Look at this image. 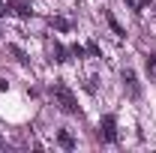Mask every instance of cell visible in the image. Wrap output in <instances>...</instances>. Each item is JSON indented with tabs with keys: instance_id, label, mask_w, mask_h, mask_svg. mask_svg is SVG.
<instances>
[{
	"instance_id": "6da1fadb",
	"label": "cell",
	"mask_w": 156,
	"mask_h": 153,
	"mask_svg": "<svg viewBox=\"0 0 156 153\" xmlns=\"http://www.w3.org/2000/svg\"><path fill=\"white\" fill-rule=\"evenodd\" d=\"M51 99H54V105H57L60 111H66V114H75V111H78L75 93H72L63 81H54V84H51Z\"/></svg>"
},
{
	"instance_id": "7a4b0ae2",
	"label": "cell",
	"mask_w": 156,
	"mask_h": 153,
	"mask_svg": "<svg viewBox=\"0 0 156 153\" xmlns=\"http://www.w3.org/2000/svg\"><path fill=\"white\" fill-rule=\"evenodd\" d=\"M99 138L102 141H117V117L114 114H105L102 120H99Z\"/></svg>"
},
{
	"instance_id": "3957f363",
	"label": "cell",
	"mask_w": 156,
	"mask_h": 153,
	"mask_svg": "<svg viewBox=\"0 0 156 153\" xmlns=\"http://www.w3.org/2000/svg\"><path fill=\"white\" fill-rule=\"evenodd\" d=\"M120 78H123V84H126L129 96H132V99H138V96H141V84H138V75L132 72V69H129V66H126V69L120 72Z\"/></svg>"
},
{
	"instance_id": "277c9868",
	"label": "cell",
	"mask_w": 156,
	"mask_h": 153,
	"mask_svg": "<svg viewBox=\"0 0 156 153\" xmlns=\"http://www.w3.org/2000/svg\"><path fill=\"white\" fill-rule=\"evenodd\" d=\"M57 144L63 147V150H75V138H72V132H69V129H60V132H57Z\"/></svg>"
},
{
	"instance_id": "5b68a950",
	"label": "cell",
	"mask_w": 156,
	"mask_h": 153,
	"mask_svg": "<svg viewBox=\"0 0 156 153\" xmlns=\"http://www.w3.org/2000/svg\"><path fill=\"white\" fill-rule=\"evenodd\" d=\"M66 54H69V51H66L60 42H51V57H54V63H66V60H69Z\"/></svg>"
},
{
	"instance_id": "8992f818",
	"label": "cell",
	"mask_w": 156,
	"mask_h": 153,
	"mask_svg": "<svg viewBox=\"0 0 156 153\" xmlns=\"http://www.w3.org/2000/svg\"><path fill=\"white\" fill-rule=\"evenodd\" d=\"M6 6H9V9L15 12V15H21V18H30V12H33V9H30L27 3H6Z\"/></svg>"
},
{
	"instance_id": "52a82bcc",
	"label": "cell",
	"mask_w": 156,
	"mask_h": 153,
	"mask_svg": "<svg viewBox=\"0 0 156 153\" xmlns=\"http://www.w3.org/2000/svg\"><path fill=\"white\" fill-rule=\"evenodd\" d=\"M105 18H108V24H111V30H114L117 36H126V30H123V27H120V21H117L114 15H111V12H105Z\"/></svg>"
},
{
	"instance_id": "ba28073f",
	"label": "cell",
	"mask_w": 156,
	"mask_h": 153,
	"mask_svg": "<svg viewBox=\"0 0 156 153\" xmlns=\"http://www.w3.org/2000/svg\"><path fill=\"white\" fill-rule=\"evenodd\" d=\"M51 27H57V30H69L72 24H69L66 18H51Z\"/></svg>"
},
{
	"instance_id": "9c48e42d",
	"label": "cell",
	"mask_w": 156,
	"mask_h": 153,
	"mask_svg": "<svg viewBox=\"0 0 156 153\" xmlns=\"http://www.w3.org/2000/svg\"><path fill=\"white\" fill-rule=\"evenodd\" d=\"M9 51H12V54H15V60H18V63H27V54H24V51H21L18 45H9Z\"/></svg>"
},
{
	"instance_id": "30bf717a",
	"label": "cell",
	"mask_w": 156,
	"mask_h": 153,
	"mask_svg": "<svg viewBox=\"0 0 156 153\" xmlns=\"http://www.w3.org/2000/svg\"><path fill=\"white\" fill-rule=\"evenodd\" d=\"M126 6H129L132 12H141V9H144L147 3H144V0H126Z\"/></svg>"
},
{
	"instance_id": "8fae6325",
	"label": "cell",
	"mask_w": 156,
	"mask_h": 153,
	"mask_svg": "<svg viewBox=\"0 0 156 153\" xmlns=\"http://www.w3.org/2000/svg\"><path fill=\"white\" fill-rule=\"evenodd\" d=\"M69 54H72V57H84V48H81V45H78V42H75V45L69 48Z\"/></svg>"
},
{
	"instance_id": "7c38bea8",
	"label": "cell",
	"mask_w": 156,
	"mask_h": 153,
	"mask_svg": "<svg viewBox=\"0 0 156 153\" xmlns=\"http://www.w3.org/2000/svg\"><path fill=\"white\" fill-rule=\"evenodd\" d=\"M87 51H90L93 57H99V54H102V51H99V45H96V42H87Z\"/></svg>"
},
{
	"instance_id": "4fadbf2b",
	"label": "cell",
	"mask_w": 156,
	"mask_h": 153,
	"mask_svg": "<svg viewBox=\"0 0 156 153\" xmlns=\"http://www.w3.org/2000/svg\"><path fill=\"white\" fill-rule=\"evenodd\" d=\"M6 12H9V9H6V3L0 0V15H6Z\"/></svg>"
},
{
	"instance_id": "5bb4252c",
	"label": "cell",
	"mask_w": 156,
	"mask_h": 153,
	"mask_svg": "<svg viewBox=\"0 0 156 153\" xmlns=\"http://www.w3.org/2000/svg\"><path fill=\"white\" fill-rule=\"evenodd\" d=\"M3 144H6V141H3V138H0V150H3Z\"/></svg>"
}]
</instances>
